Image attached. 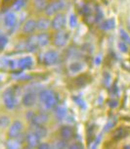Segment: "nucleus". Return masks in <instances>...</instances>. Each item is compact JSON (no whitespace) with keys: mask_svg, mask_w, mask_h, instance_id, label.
<instances>
[{"mask_svg":"<svg viewBox=\"0 0 130 149\" xmlns=\"http://www.w3.org/2000/svg\"><path fill=\"white\" fill-rule=\"evenodd\" d=\"M119 33H120V37H121V39H122V41H124L125 43L130 45V36L129 34L124 30H122V29L119 31Z\"/></svg>","mask_w":130,"mask_h":149,"instance_id":"5701e85b","label":"nucleus"},{"mask_svg":"<svg viewBox=\"0 0 130 149\" xmlns=\"http://www.w3.org/2000/svg\"><path fill=\"white\" fill-rule=\"evenodd\" d=\"M16 23H17V17L14 13H8V14L5 16L4 19V24L5 26H8V28H13Z\"/></svg>","mask_w":130,"mask_h":149,"instance_id":"4468645a","label":"nucleus"},{"mask_svg":"<svg viewBox=\"0 0 130 149\" xmlns=\"http://www.w3.org/2000/svg\"><path fill=\"white\" fill-rule=\"evenodd\" d=\"M60 134H61V136H62L63 139L65 140H71V138L73 137L74 135V132L73 130L71 129V127L68 126H64L61 127V130H60Z\"/></svg>","mask_w":130,"mask_h":149,"instance_id":"9b49d317","label":"nucleus"},{"mask_svg":"<svg viewBox=\"0 0 130 149\" xmlns=\"http://www.w3.org/2000/svg\"><path fill=\"white\" fill-rule=\"evenodd\" d=\"M51 26V22L46 18H41L40 20H38L37 22V30L39 31H46L49 29V26Z\"/></svg>","mask_w":130,"mask_h":149,"instance_id":"dca6fc26","label":"nucleus"},{"mask_svg":"<svg viewBox=\"0 0 130 149\" xmlns=\"http://www.w3.org/2000/svg\"><path fill=\"white\" fill-rule=\"evenodd\" d=\"M38 46V41H37V36H33L28 42V49L30 51H33L36 47Z\"/></svg>","mask_w":130,"mask_h":149,"instance_id":"412c9836","label":"nucleus"},{"mask_svg":"<svg viewBox=\"0 0 130 149\" xmlns=\"http://www.w3.org/2000/svg\"><path fill=\"white\" fill-rule=\"evenodd\" d=\"M127 135V130H125V129L123 127H119V129L115 130V132H113V138L115 140H119L121 138L125 137Z\"/></svg>","mask_w":130,"mask_h":149,"instance_id":"a211bd4d","label":"nucleus"},{"mask_svg":"<svg viewBox=\"0 0 130 149\" xmlns=\"http://www.w3.org/2000/svg\"><path fill=\"white\" fill-rule=\"evenodd\" d=\"M22 102L26 107H31V106H33L36 102V94L31 91L26 92V94L24 95Z\"/></svg>","mask_w":130,"mask_h":149,"instance_id":"6e6552de","label":"nucleus"},{"mask_svg":"<svg viewBox=\"0 0 130 149\" xmlns=\"http://www.w3.org/2000/svg\"><path fill=\"white\" fill-rule=\"evenodd\" d=\"M65 25H66L65 15L61 14V13H59V14H56V16L51 22L52 28L56 31H61L65 28Z\"/></svg>","mask_w":130,"mask_h":149,"instance_id":"423d86ee","label":"nucleus"},{"mask_svg":"<svg viewBox=\"0 0 130 149\" xmlns=\"http://www.w3.org/2000/svg\"><path fill=\"white\" fill-rule=\"evenodd\" d=\"M83 68V65L80 62H73L70 65V71L71 73H78Z\"/></svg>","mask_w":130,"mask_h":149,"instance_id":"aec40b11","label":"nucleus"},{"mask_svg":"<svg viewBox=\"0 0 130 149\" xmlns=\"http://www.w3.org/2000/svg\"><path fill=\"white\" fill-rule=\"evenodd\" d=\"M37 29V22L34 20H28L23 26V31L25 33H32Z\"/></svg>","mask_w":130,"mask_h":149,"instance_id":"f8f14e48","label":"nucleus"},{"mask_svg":"<svg viewBox=\"0 0 130 149\" xmlns=\"http://www.w3.org/2000/svg\"><path fill=\"white\" fill-rule=\"evenodd\" d=\"M23 123L21 121H15L14 123L11 125L9 129V132H8V136L10 138H16L19 136V134H21V132L23 130Z\"/></svg>","mask_w":130,"mask_h":149,"instance_id":"0eeeda50","label":"nucleus"},{"mask_svg":"<svg viewBox=\"0 0 130 149\" xmlns=\"http://www.w3.org/2000/svg\"><path fill=\"white\" fill-rule=\"evenodd\" d=\"M58 60H59V54L54 50H49L43 56V63L46 66L55 65L58 62Z\"/></svg>","mask_w":130,"mask_h":149,"instance_id":"39448f33","label":"nucleus"},{"mask_svg":"<svg viewBox=\"0 0 130 149\" xmlns=\"http://www.w3.org/2000/svg\"><path fill=\"white\" fill-rule=\"evenodd\" d=\"M67 140H65V139H63V140H61V141H58L57 142V145H56V147H58V148H65V147H67Z\"/></svg>","mask_w":130,"mask_h":149,"instance_id":"c756f323","label":"nucleus"},{"mask_svg":"<svg viewBox=\"0 0 130 149\" xmlns=\"http://www.w3.org/2000/svg\"><path fill=\"white\" fill-rule=\"evenodd\" d=\"M68 39H70V33L65 31H58V33L55 34L54 39H53V43L57 47H63L68 43Z\"/></svg>","mask_w":130,"mask_h":149,"instance_id":"f03ea898","label":"nucleus"},{"mask_svg":"<svg viewBox=\"0 0 130 149\" xmlns=\"http://www.w3.org/2000/svg\"><path fill=\"white\" fill-rule=\"evenodd\" d=\"M5 1H6V2H7V1H10V0H4V2H5Z\"/></svg>","mask_w":130,"mask_h":149,"instance_id":"f704fd0d","label":"nucleus"},{"mask_svg":"<svg viewBox=\"0 0 130 149\" xmlns=\"http://www.w3.org/2000/svg\"><path fill=\"white\" fill-rule=\"evenodd\" d=\"M39 140H40V137H39L34 132H31L26 135V142H28V146L30 148L38 146L39 145Z\"/></svg>","mask_w":130,"mask_h":149,"instance_id":"1a4fd4ad","label":"nucleus"},{"mask_svg":"<svg viewBox=\"0 0 130 149\" xmlns=\"http://www.w3.org/2000/svg\"><path fill=\"white\" fill-rule=\"evenodd\" d=\"M81 146H77V145H73V146H71V148H80Z\"/></svg>","mask_w":130,"mask_h":149,"instance_id":"72a5a7b5","label":"nucleus"},{"mask_svg":"<svg viewBox=\"0 0 130 149\" xmlns=\"http://www.w3.org/2000/svg\"><path fill=\"white\" fill-rule=\"evenodd\" d=\"M3 102L5 107L9 110H12L15 107V97L14 91L12 88H7L3 92Z\"/></svg>","mask_w":130,"mask_h":149,"instance_id":"20e7f679","label":"nucleus"},{"mask_svg":"<svg viewBox=\"0 0 130 149\" xmlns=\"http://www.w3.org/2000/svg\"><path fill=\"white\" fill-rule=\"evenodd\" d=\"M37 147L40 148V149H43V148H50V146L47 144V143H41V144L38 145Z\"/></svg>","mask_w":130,"mask_h":149,"instance_id":"473e14b6","label":"nucleus"},{"mask_svg":"<svg viewBox=\"0 0 130 149\" xmlns=\"http://www.w3.org/2000/svg\"><path fill=\"white\" fill-rule=\"evenodd\" d=\"M33 132H35V134L40 138L46 136V134H47V130L45 129L43 126H34Z\"/></svg>","mask_w":130,"mask_h":149,"instance_id":"6ab92c4d","label":"nucleus"},{"mask_svg":"<svg viewBox=\"0 0 130 149\" xmlns=\"http://www.w3.org/2000/svg\"><path fill=\"white\" fill-rule=\"evenodd\" d=\"M70 26L71 28H74L76 26V17L74 15H71L70 17Z\"/></svg>","mask_w":130,"mask_h":149,"instance_id":"c85d7f7f","label":"nucleus"},{"mask_svg":"<svg viewBox=\"0 0 130 149\" xmlns=\"http://www.w3.org/2000/svg\"><path fill=\"white\" fill-rule=\"evenodd\" d=\"M115 26V21L113 18H111L109 20L105 21L104 23L101 25V29L104 31H110V30H113V28Z\"/></svg>","mask_w":130,"mask_h":149,"instance_id":"f3484780","label":"nucleus"},{"mask_svg":"<svg viewBox=\"0 0 130 149\" xmlns=\"http://www.w3.org/2000/svg\"><path fill=\"white\" fill-rule=\"evenodd\" d=\"M39 99H40L42 104L44 105V107L47 109L54 108L56 104H57V97L54 94V92H52L51 90L44 89L40 91V93H39Z\"/></svg>","mask_w":130,"mask_h":149,"instance_id":"f257e3e1","label":"nucleus"},{"mask_svg":"<svg viewBox=\"0 0 130 149\" xmlns=\"http://www.w3.org/2000/svg\"><path fill=\"white\" fill-rule=\"evenodd\" d=\"M66 114H67V110L64 107H62V106L58 107L57 110H56V115H57L58 119H63L66 116Z\"/></svg>","mask_w":130,"mask_h":149,"instance_id":"b1692460","label":"nucleus"},{"mask_svg":"<svg viewBox=\"0 0 130 149\" xmlns=\"http://www.w3.org/2000/svg\"><path fill=\"white\" fill-rule=\"evenodd\" d=\"M64 6H65V3L63 1H54V2H51L50 4H48L45 8V14L47 16H53V15H56L58 14L61 10L63 9Z\"/></svg>","mask_w":130,"mask_h":149,"instance_id":"7ed1b4c3","label":"nucleus"},{"mask_svg":"<svg viewBox=\"0 0 130 149\" xmlns=\"http://www.w3.org/2000/svg\"><path fill=\"white\" fill-rule=\"evenodd\" d=\"M10 118L8 116H1L0 117V127L1 129H5V127H7L9 126L10 124Z\"/></svg>","mask_w":130,"mask_h":149,"instance_id":"4be33fe9","label":"nucleus"},{"mask_svg":"<svg viewBox=\"0 0 130 149\" xmlns=\"http://www.w3.org/2000/svg\"><path fill=\"white\" fill-rule=\"evenodd\" d=\"M8 43V38L5 36H0V50H3Z\"/></svg>","mask_w":130,"mask_h":149,"instance_id":"393cba45","label":"nucleus"},{"mask_svg":"<svg viewBox=\"0 0 130 149\" xmlns=\"http://www.w3.org/2000/svg\"><path fill=\"white\" fill-rule=\"evenodd\" d=\"M109 104H110V106L111 108H115V107L118 106V102L115 101V100H111V101H109Z\"/></svg>","mask_w":130,"mask_h":149,"instance_id":"7c9ffc66","label":"nucleus"},{"mask_svg":"<svg viewBox=\"0 0 130 149\" xmlns=\"http://www.w3.org/2000/svg\"><path fill=\"white\" fill-rule=\"evenodd\" d=\"M118 49L120 50V52L126 53L128 51V47H127V43H125L124 41H121L118 43Z\"/></svg>","mask_w":130,"mask_h":149,"instance_id":"a878e982","label":"nucleus"},{"mask_svg":"<svg viewBox=\"0 0 130 149\" xmlns=\"http://www.w3.org/2000/svg\"><path fill=\"white\" fill-rule=\"evenodd\" d=\"M33 65L32 58L28 56V57H24L18 62V66L21 69H30Z\"/></svg>","mask_w":130,"mask_h":149,"instance_id":"ddd939ff","label":"nucleus"},{"mask_svg":"<svg viewBox=\"0 0 130 149\" xmlns=\"http://www.w3.org/2000/svg\"><path fill=\"white\" fill-rule=\"evenodd\" d=\"M33 116H34L33 112H28V114H26V119L30 120V121H31V119L33 118Z\"/></svg>","mask_w":130,"mask_h":149,"instance_id":"2f4dec72","label":"nucleus"},{"mask_svg":"<svg viewBox=\"0 0 130 149\" xmlns=\"http://www.w3.org/2000/svg\"><path fill=\"white\" fill-rule=\"evenodd\" d=\"M48 121V116L44 113H40V114H34L33 118L31 119V123H32L33 126H43V125Z\"/></svg>","mask_w":130,"mask_h":149,"instance_id":"9d476101","label":"nucleus"},{"mask_svg":"<svg viewBox=\"0 0 130 149\" xmlns=\"http://www.w3.org/2000/svg\"><path fill=\"white\" fill-rule=\"evenodd\" d=\"M129 30H130V26H129Z\"/></svg>","mask_w":130,"mask_h":149,"instance_id":"c9c22d12","label":"nucleus"},{"mask_svg":"<svg viewBox=\"0 0 130 149\" xmlns=\"http://www.w3.org/2000/svg\"><path fill=\"white\" fill-rule=\"evenodd\" d=\"M73 100H74V102H76L77 104L80 106L81 108H85V103H84V101L83 99H81L80 97H78V96H74L73 97Z\"/></svg>","mask_w":130,"mask_h":149,"instance_id":"cd10ccee","label":"nucleus"},{"mask_svg":"<svg viewBox=\"0 0 130 149\" xmlns=\"http://www.w3.org/2000/svg\"><path fill=\"white\" fill-rule=\"evenodd\" d=\"M37 41H38L39 46H46L50 42V36L48 33H42L37 36Z\"/></svg>","mask_w":130,"mask_h":149,"instance_id":"2eb2a0df","label":"nucleus"},{"mask_svg":"<svg viewBox=\"0 0 130 149\" xmlns=\"http://www.w3.org/2000/svg\"><path fill=\"white\" fill-rule=\"evenodd\" d=\"M45 3H46L45 0H36L35 1V5L38 9H44V8H46V4Z\"/></svg>","mask_w":130,"mask_h":149,"instance_id":"bb28decb","label":"nucleus"}]
</instances>
